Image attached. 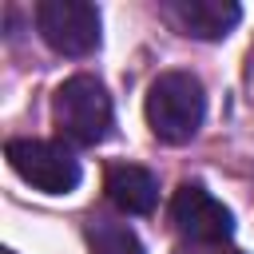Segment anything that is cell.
Returning a JSON list of instances; mask_svg holds the SVG:
<instances>
[{
    "label": "cell",
    "mask_w": 254,
    "mask_h": 254,
    "mask_svg": "<svg viewBox=\"0 0 254 254\" xmlns=\"http://www.w3.org/2000/svg\"><path fill=\"white\" fill-rule=\"evenodd\" d=\"M87 250L91 254H143V242L135 238L131 226L99 218L87 226Z\"/></svg>",
    "instance_id": "ba28073f"
},
{
    "label": "cell",
    "mask_w": 254,
    "mask_h": 254,
    "mask_svg": "<svg viewBox=\"0 0 254 254\" xmlns=\"http://www.w3.org/2000/svg\"><path fill=\"white\" fill-rule=\"evenodd\" d=\"M163 16L194 40H226L242 20L234 0H163Z\"/></svg>",
    "instance_id": "8992f818"
},
{
    "label": "cell",
    "mask_w": 254,
    "mask_h": 254,
    "mask_svg": "<svg viewBox=\"0 0 254 254\" xmlns=\"http://www.w3.org/2000/svg\"><path fill=\"white\" fill-rule=\"evenodd\" d=\"M107 198L123 210V214H151L159 202V183L147 167L139 163H115L107 167Z\"/></svg>",
    "instance_id": "52a82bcc"
},
{
    "label": "cell",
    "mask_w": 254,
    "mask_h": 254,
    "mask_svg": "<svg viewBox=\"0 0 254 254\" xmlns=\"http://www.w3.org/2000/svg\"><path fill=\"white\" fill-rule=\"evenodd\" d=\"M4 254H16V250H4Z\"/></svg>",
    "instance_id": "30bf717a"
},
{
    "label": "cell",
    "mask_w": 254,
    "mask_h": 254,
    "mask_svg": "<svg viewBox=\"0 0 254 254\" xmlns=\"http://www.w3.org/2000/svg\"><path fill=\"white\" fill-rule=\"evenodd\" d=\"M143 111H147V127L155 131V139L179 147V143L194 139V131L202 127L206 91H202L198 75H190V71H163L147 87Z\"/></svg>",
    "instance_id": "6da1fadb"
},
{
    "label": "cell",
    "mask_w": 254,
    "mask_h": 254,
    "mask_svg": "<svg viewBox=\"0 0 254 254\" xmlns=\"http://www.w3.org/2000/svg\"><path fill=\"white\" fill-rule=\"evenodd\" d=\"M171 222L190 246H222L234 234V214L202 187V183H183L171 198Z\"/></svg>",
    "instance_id": "5b68a950"
},
{
    "label": "cell",
    "mask_w": 254,
    "mask_h": 254,
    "mask_svg": "<svg viewBox=\"0 0 254 254\" xmlns=\"http://www.w3.org/2000/svg\"><path fill=\"white\" fill-rule=\"evenodd\" d=\"M12 171L44 194H67L79 187V159L52 139H12L4 147Z\"/></svg>",
    "instance_id": "3957f363"
},
{
    "label": "cell",
    "mask_w": 254,
    "mask_h": 254,
    "mask_svg": "<svg viewBox=\"0 0 254 254\" xmlns=\"http://www.w3.org/2000/svg\"><path fill=\"white\" fill-rule=\"evenodd\" d=\"M179 254H238V250H179Z\"/></svg>",
    "instance_id": "9c48e42d"
},
{
    "label": "cell",
    "mask_w": 254,
    "mask_h": 254,
    "mask_svg": "<svg viewBox=\"0 0 254 254\" xmlns=\"http://www.w3.org/2000/svg\"><path fill=\"white\" fill-rule=\"evenodd\" d=\"M36 28L60 56H91L99 48V8L87 0H44L36 4Z\"/></svg>",
    "instance_id": "277c9868"
},
{
    "label": "cell",
    "mask_w": 254,
    "mask_h": 254,
    "mask_svg": "<svg viewBox=\"0 0 254 254\" xmlns=\"http://www.w3.org/2000/svg\"><path fill=\"white\" fill-rule=\"evenodd\" d=\"M56 131L75 147H99L111 135V95L95 75H71L52 95Z\"/></svg>",
    "instance_id": "7a4b0ae2"
}]
</instances>
